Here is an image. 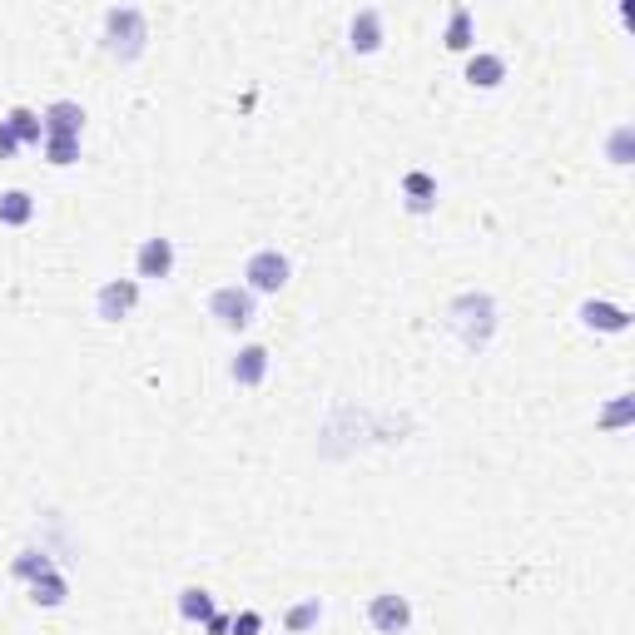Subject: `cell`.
<instances>
[{"label": "cell", "instance_id": "d6986e66", "mask_svg": "<svg viewBox=\"0 0 635 635\" xmlns=\"http://www.w3.org/2000/svg\"><path fill=\"white\" fill-rule=\"evenodd\" d=\"M179 611H184V621H209V616H214V601H209V591L189 586V591L179 596Z\"/></svg>", "mask_w": 635, "mask_h": 635}, {"label": "cell", "instance_id": "44dd1931", "mask_svg": "<svg viewBox=\"0 0 635 635\" xmlns=\"http://www.w3.org/2000/svg\"><path fill=\"white\" fill-rule=\"evenodd\" d=\"M45 159L50 164H75L80 159V139H45Z\"/></svg>", "mask_w": 635, "mask_h": 635}, {"label": "cell", "instance_id": "8992f818", "mask_svg": "<svg viewBox=\"0 0 635 635\" xmlns=\"http://www.w3.org/2000/svg\"><path fill=\"white\" fill-rule=\"evenodd\" d=\"M134 303H139V283H134V278H110V283L100 288V298H95V313H100L105 323H120Z\"/></svg>", "mask_w": 635, "mask_h": 635}, {"label": "cell", "instance_id": "8fae6325", "mask_svg": "<svg viewBox=\"0 0 635 635\" xmlns=\"http://www.w3.org/2000/svg\"><path fill=\"white\" fill-rule=\"evenodd\" d=\"M234 382L239 387H258L263 382V373H268V348H258V343H249V348H239V358H234Z\"/></svg>", "mask_w": 635, "mask_h": 635}, {"label": "cell", "instance_id": "7c38bea8", "mask_svg": "<svg viewBox=\"0 0 635 635\" xmlns=\"http://www.w3.org/2000/svg\"><path fill=\"white\" fill-rule=\"evenodd\" d=\"M467 80L482 85V90H492V85L507 80V60H502V55H472V60H467Z\"/></svg>", "mask_w": 635, "mask_h": 635}, {"label": "cell", "instance_id": "6da1fadb", "mask_svg": "<svg viewBox=\"0 0 635 635\" xmlns=\"http://www.w3.org/2000/svg\"><path fill=\"white\" fill-rule=\"evenodd\" d=\"M447 328H452L472 353H482V348L492 343V333H497V303H492L487 293H457V298L447 303Z\"/></svg>", "mask_w": 635, "mask_h": 635}, {"label": "cell", "instance_id": "3957f363", "mask_svg": "<svg viewBox=\"0 0 635 635\" xmlns=\"http://www.w3.org/2000/svg\"><path fill=\"white\" fill-rule=\"evenodd\" d=\"M209 313L224 323V328H249L254 323V293L229 283V288H214L209 293Z\"/></svg>", "mask_w": 635, "mask_h": 635}, {"label": "cell", "instance_id": "2e32d148", "mask_svg": "<svg viewBox=\"0 0 635 635\" xmlns=\"http://www.w3.org/2000/svg\"><path fill=\"white\" fill-rule=\"evenodd\" d=\"M30 214H35V204H30V194H25V189L0 194V224H30Z\"/></svg>", "mask_w": 635, "mask_h": 635}, {"label": "cell", "instance_id": "603a6c76", "mask_svg": "<svg viewBox=\"0 0 635 635\" xmlns=\"http://www.w3.org/2000/svg\"><path fill=\"white\" fill-rule=\"evenodd\" d=\"M229 631L234 635H258L263 631V616H258V611H244L239 621H229Z\"/></svg>", "mask_w": 635, "mask_h": 635}, {"label": "cell", "instance_id": "7a4b0ae2", "mask_svg": "<svg viewBox=\"0 0 635 635\" xmlns=\"http://www.w3.org/2000/svg\"><path fill=\"white\" fill-rule=\"evenodd\" d=\"M144 40H149V20H144L139 5H115V10H105V50H110V55L134 60V55L144 50Z\"/></svg>", "mask_w": 635, "mask_h": 635}, {"label": "cell", "instance_id": "cb8c5ba5", "mask_svg": "<svg viewBox=\"0 0 635 635\" xmlns=\"http://www.w3.org/2000/svg\"><path fill=\"white\" fill-rule=\"evenodd\" d=\"M606 422H611V427H621V422H631V397H621L616 407H606Z\"/></svg>", "mask_w": 635, "mask_h": 635}, {"label": "cell", "instance_id": "9c48e42d", "mask_svg": "<svg viewBox=\"0 0 635 635\" xmlns=\"http://www.w3.org/2000/svg\"><path fill=\"white\" fill-rule=\"evenodd\" d=\"M581 318H586V328H601V333H626L631 328V313L626 308H616V303H581Z\"/></svg>", "mask_w": 635, "mask_h": 635}, {"label": "cell", "instance_id": "ac0fdd59", "mask_svg": "<svg viewBox=\"0 0 635 635\" xmlns=\"http://www.w3.org/2000/svg\"><path fill=\"white\" fill-rule=\"evenodd\" d=\"M402 189L412 194V199H407V204H412V214H427V209H432V194H437V184H432L427 174H407V179H402Z\"/></svg>", "mask_w": 635, "mask_h": 635}, {"label": "cell", "instance_id": "7402d4cb", "mask_svg": "<svg viewBox=\"0 0 635 635\" xmlns=\"http://www.w3.org/2000/svg\"><path fill=\"white\" fill-rule=\"evenodd\" d=\"M611 159L616 164H631V125H621L611 134Z\"/></svg>", "mask_w": 635, "mask_h": 635}, {"label": "cell", "instance_id": "484cf974", "mask_svg": "<svg viewBox=\"0 0 635 635\" xmlns=\"http://www.w3.org/2000/svg\"><path fill=\"white\" fill-rule=\"evenodd\" d=\"M204 626H209V635H229V616H209Z\"/></svg>", "mask_w": 635, "mask_h": 635}, {"label": "cell", "instance_id": "ba28073f", "mask_svg": "<svg viewBox=\"0 0 635 635\" xmlns=\"http://www.w3.org/2000/svg\"><path fill=\"white\" fill-rule=\"evenodd\" d=\"M134 268H139V278H169V268H174V244H169V239H144Z\"/></svg>", "mask_w": 635, "mask_h": 635}, {"label": "cell", "instance_id": "ffe728a7", "mask_svg": "<svg viewBox=\"0 0 635 635\" xmlns=\"http://www.w3.org/2000/svg\"><path fill=\"white\" fill-rule=\"evenodd\" d=\"M318 616H323V601L313 596V601H303V606H293L283 626H288V631H308V626H318Z\"/></svg>", "mask_w": 635, "mask_h": 635}, {"label": "cell", "instance_id": "d4e9b609", "mask_svg": "<svg viewBox=\"0 0 635 635\" xmlns=\"http://www.w3.org/2000/svg\"><path fill=\"white\" fill-rule=\"evenodd\" d=\"M15 144H20V139H15V129L0 120V159H10V154H15Z\"/></svg>", "mask_w": 635, "mask_h": 635}, {"label": "cell", "instance_id": "9a60e30c", "mask_svg": "<svg viewBox=\"0 0 635 635\" xmlns=\"http://www.w3.org/2000/svg\"><path fill=\"white\" fill-rule=\"evenodd\" d=\"M10 571H15L20 581H40L45 571H55V561H50L45 551H35V546H30V551H20V556L10 561Z\"/></svg>", "mask_w": 635, "mask_h": 635}, {"label": "cell", "instance_id": "277c9868", "mask_svg": "<svg viewBox=\"0 0 635 635\" xmlns=\"http://www.w3.org/2000/svg\"><path fill=\"white\" fill-rule=\"evenodd\" d=\"M244 278H249V293H278L288 283V258L278 254V249H258L244 263Z\"/></svg>", "mask_w": 635, "mask_h": 635}, {"label": "cell", "instance_id": "5bb4252c", "mask_svg": "<svg viewBox=\"0 0 635 635\" xmlns=\"http://www.w3.org/2000/svg\"><path fill=\"white\" fill-rule=\"evenodd\" d=\"M65 596H70V586H65L60 571H45L40 581H30V601H35V606H60Z\"/></svg>", "mask_w": 635, "mask_h": 635}, {"label": "cell", "instance_id": "4fadbf2b", "mask_svg": "<svg viewBox=\"0 0 635 635\" xmlns=\"http://www.w3.org/2000/svg\"><path fill=\"white\" fill-rule=\"evenodd\" d=\"M447 50H472V10L467 5H452V15H447Z\"/></svg>", "mask_w": 635, "mask_h": 635}, {"label": "cell", "instance_id": "52a82bcc", "mask_svg": "<svg viewBox=\"0 0 635 635\" xmlns=\"http://www.w3.org/2000/svg\"><path fill=\"white\" fill-rule=\"evenodd\" d=\"M40 125H45V139H80L85 110H80L75 100H55V105L40 115Z\"/></svg>", "mask_w": 635, "mask_h": 635}, {"label": "cell", "instance_id": "5b68a950", "mask_svg": "<svg viewBox=\"0 0 635 635\" xmlns=\"http://www.w3.org/2000/svg\"><path fill=\"white\" fill-rule=\"evenodd\" d=\"M368 621H373V631L397 635V631H407V626H412V606H407V596L382 591V596H373V606H368Z\"/></svg>", "mask_w": 635, "mask_h": 635}, {"label": "cell", "instance_id": "e0dca14e", "mask_svg": "<svg viewBox=\"0 0 635 635\" xmlns=\"http://www.w3.org/2000/svg\"><path fill=\"white\" fill-rule=\"evenodd\" d=\"M5 125L15 129V139H20V144H40V134H45L40 115H35V110H25V105H20V110H10V115H5Z\"/></svg>", "mask_w": 635, "mask_h": 635}, {"label": "cell", "instance_id": "30bf717a", "mask_svg": "<svg viewBox=\"0 0 635 635\" xmlns=\"http://www.w3.org/2000/svg\"><path fill=\"white\" fill-rule=\"evenodd\" d=\"M348 35H353V50H358V55H373V50L382 45V10H373V5H368V10H358Z\"/></svg>", "mask_w": 635, "mask_h": 635}]
</instances>
